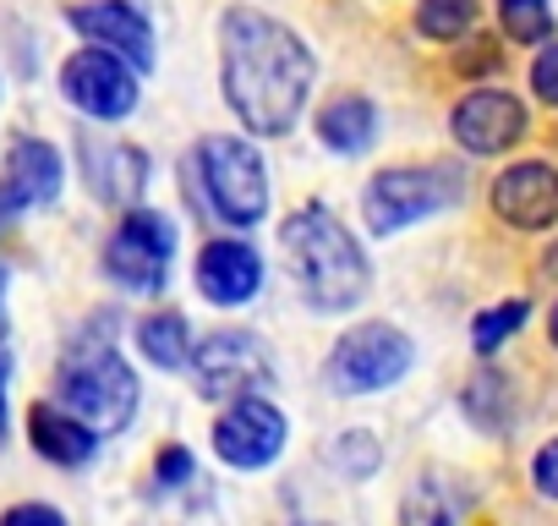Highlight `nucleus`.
I'll list each match as a JSON object with an SVG mask.
<instances>
[{
	"label": "nucleus",
	"mask_w": 558,
	"mask_h": 526,
	"mask_svg": "<svg viewBox=\"0 0 558 526\" xmlns=\"http://www.w3.org/2000/svg\"><path fill=\"white\" fill-rule=\"evenodd\" d=\"M219 83L241 127L257 138H286L313 94V50L279 17L230 7L219 23Z\"/></svg>",
	"instance_id": "1"
},
{
	"label": "nucleus",
	"mask_w": 558,
	"mask_h": 526,
	"mask_svg": "<svg viewBox=\"0 0 558 526\" xmlns=\"http://www.w3.org/2000/svg\"><path fill=\"white\" fill-rule=\"evenodd\" d=\"M291 252V270H296V286L307 291L313 313H345L367 297V258L356 247V236L324 208V203H307L286 219L279 230Z\"/></svg>",
	"instance_id": "2"
},
{
	"label": "nucleus",
	"mask_w": 558,
	"mask_h": 526,
	"mask_svg": "<svg viewBox=\"0 0 558 526\" xmlns=\"http://www.w3.org/2000/svg\"><path fill=\"white\" fill-rule=\"evenodd\" d=\"M56 395L61 406H72L83 422H94L99 433H121L137 417V373L126 368V357L110 346V330L99 340H77L61 357L56 373Z\"/></svg>",
	"instance_id": "3"
},
{
	"label": "nucleus",
	"mask_w": 558,
	"mask_h": 526,
	"mask_svg": "<svg viewBox=\"0 0 558 526\" xmlns=\"http://www.w3.org/2000/svg\"><path fill=\"white\" fill-rule=\"evenodd\" d=\"M197 181H203L208 208L235 230H246L268 214V165L246 138H203L197 143Z\"/></svg>",
	"instance_id": "4"
},
{
	"label": "nucleus",
	"mask_w": 558,
	"mask_h": 526,
	"mask_svg": "<svg viewBox=\"0 0 558 526\" xmlns=\"http://www.w3.org/2000/svg\"><path fill=\"white\" fill-rule=\"evenodd\" d=\"M411 362H416V346H411L405 330H395V324H356L335 346V357H329V384L340 395H373V390L400 384L411 373Z\"/></svg>",
	"instance_id": "5"
},
{
	"label": "nucleus",
	"mask_w": 558,
	"mask_h": 526,
	"mask_svg": "<svg viewBox=\"0 0 558 526\" xmlns=\"http://www.w3.org/2000/svg\"><path fill=\"white\" fill-rule=\"evenodd\" d=\"M170 258H175V225L154 208H126L110 247H105V275L126 291H165L170 280Z\"/></svg>",
	"instance_id": "6"
},
{
	"label": "nucleus",
	"mask_w": 558,
	"mask_h": 526,
	"mask_svg": "<svg viewBox=\"0 0 558 526\" xmlns=\"http://www.w3.org/2000/svg\"><path fill=\"white\" fill-rule=\"evenodd\" d=\"M449 203H460V176L454 170H384L362 192V214L378 236L405 230L416 219H433Z\"/></svg>",
	"instance_id": "7"
},
{
	"label": "nucleus",
	"mask_w": 558,
	"mask_h": 526,
	"mask_svg": "<svg viewBox=\"0 0 558 526\" xmlns=\"http://www.w3.org/2000/svg\"><path fill=\"white\" fill-rule=\"evenodd\" d=\"M61 94L72 110L94 116V121H126L137 110V67L121 61L105 45H88L77 56H66L61 67Z\"/></svg>",
	"instance_id": "8"
},
{
	"label": "nucleus",
	"mask_w": 558,
	"mask_h": 526,
	"mask_svg": "<svg viewBox=\"0 0 558 526\" xmlns=\"http://www.w3.org/2000/svg\"><path fill=\"white\" fill-rule=\"evenodd\" d=\"M192 379L208 401H230V395H252L268 379V346L246 330H214L197 351H192Z\"/></svg>",
	"instance_id": "9"
},
{
	"label": "nucleus",
	"mask_w": 558,
	"mask_h": 526,
	"mask_svg": "<svg viewBox=\"0 0 558 526\" xmlns=\"http://www.w3.org/2000/svg\"><path fill=\"white\" fill-rule=\"evenodd\" d=\"M449 132H454V143H460L465 154L487 159V154H509V148L531 132V116H525V105H520L514 94H504V88H476V94H465V99L454 105Z\"/></svg>",
	"instance_id": "10"
},
{
	"label": "nucleus",
	"mask_w": 558,
	"mask_h": 526,
	"mask_svg": "<svg viewBox=\"0 0 558 526\" xmlns=\"http://www.w3.org/2000/svg\"><path fill=\"white\" fill-rule=\"evenodd\" d=\"M286 439H291L286 411H279L274 401H257V395L235 401V406L214 422V450H219V461H230V466H241V471L268 466L279 450H286Z\"/></svg>",
	"instance_id": "11"
},
{
	"label": "nucleus",
	"mask_w": 558,
	"mask_h": 526,
	"mask_svg": "<svg viewBox=\"0 0 558 526\" xmlns=\"http://www.w3.org/2000/svg\"><path fill=\"white\" fill-rule=\"evenodd\" d=\"M493 214L514 230H547L558 219V170L547 159H520L493 181Z\"/></svg>",
	"instance_id": "12"
},
{
	"label": "nucleus",
	"mask_w": 558,
	"mask_h": 526,
	"mask_svg": "<svg viewBox=\"0 0 558 526\" xmlns=\"http://www.w3.org/2000/svg\"><path fill=\"white\" fill-rule=\"evenodd\" d=\"M66 23H72L88 45H105V50H116L121 61H132L137 72L154 67V28H148V17L132 7V0H83V7L66 12Z\"/></svg>",
	"instance_id": "13"
},
{
	"label": "nucleus",
	"mask_w": 558,
	"mask_h": 526,
	"mask_svg": "<svg viewBox=\"0 0 558 526\" xmlns=\"http://www.w3.org/2000/svg\"><path fill=\"white\" fill-rule=\"evenodd\" d=\"M263 286V258L246 241H208L197 252V291L219 308H241L252 302Z\"/></svg>",
	"instance_id": "14"
},
{
	"label": "nucleus",
	"mask_w": 558,
	"mask_h": 526,
	"mask_svg": "<svg viewBox=\"0 0 558 526\" xmlns=\"http://www.w3.org/2000/svg\"><path fill=\"white\" fill-rule=\"evenodd\" d=\"M77 154H83V176H88V187H94V198H99V203L132 208V203L143 198V187H148V154H143V148H132V143H94V138H83V143H77Z\"/></svg>",
	"instance_id": "15"
},
{
	"label": "nucleus",
	"mask_w": 558,
	"mask_h": 526,
	"mask_svg": "<svg viewBox=\"0 0 558 526\" xmlns=\"http://www.w3.org/2000/svg\"><path fill=\"white\" fill-rule=\"evenodd\" d=\"M28 444L50 461V466H88L99 455V428L83 422L72 406L61 401H39L28 411Z\"/></svg>",
	"instance_id": "16"
},
{
	"label": "nucleus",
	"mask_w": 558,
	"mask_h": 526,
	"mask_svg": "<svg viewBox=\"0 0 558 526\" xmlns=\"http://www.w3.org/2000/svg\"><path fill=\"white\" fill-rule=\"evenodd\" d=\"M7 181L12 192L28 203V208H45L61 198V181H66V165H61V148L45 143V138H17L7 148Z\"/></svg>",
	"instance_id": "17"
},
{
	"label": "nucleus",
	"mask_w": 558,
	"mask_h": 526,
	"mask_svg": "<svg viewBox=\"0 0 558 526\" xmlns=\"http://www.w3.org/2000/svg\"><path fill=\"white\" fill-rule=\"evenodd\" d=\"M378 127H384V116H378V105L362 99V94H340V99L318 116V138H324V148H335V154H367V148L378 143Z\"/></svg>",
	"instance_id": "18"
},
{
	"label": "nucleus",
	"mask_w": 558,
	"mask_h": 526,
	"mask_svg": "<svg viewBox=\"0 0 558 526\" xmlns=\"http://www.w3.org/2000/svg\"><path fill=\"white\" fill-rule=\"evenodd\" d=\"M137 351L154 368H192V330L181 313H148L137 324Z\"/></svg>",
	"instance_id": "19"
},
{
	"label": "nucleus",
	"mask_w": 558,
	"mask_h": 526,
	"mask_svg": "<svg viewBox=\"0 0 558 526\" xmlns=\"http://www.w3.org/2000/svg\"><path fill=\"white\" fill-rule=\"evenodd\" d=\"M514 384L504 379V373H482V379H471V390H465V406H471V417L487 428V433H504L509 428V417H514V395H509Z\"/></svg>",
	"instance_id": "20"
},
{
	"label": "nucleus",
	"mask_w": 558,
	"mask_h": 526,
	"mask_svg": "<svg viewBox=\"0 0 558 526\" xmlns=\"http://www.w3.org/2000/svg\"><path fill=\"white\" fill-rule=\"evenodd\" d=\"M471 23H476V0H422V7H416V28L427 39H438V45L465 39Z\"/></svg>",
	"instance_id": "21"
},
{
	"label": "nucleus",
	"mask_w": 558,
	"mask_h": 526,
	"mask_svg": "<svg viewBox=\"0 0 558 526\" xmlns=\"http://www.w3.org/2000/svg\"><path fill=\"white\" fill-rule=\"evenodd\" d=\"M525 319H531V302H525V297H509V302L476 313V324H471V346H476L482 357H493L514 330H525Z\"/></svg>",
	"instance_id": "22"
},
{
	"label": "nucleus",
	"mask_w": 558,
	"mask_h": 526,
	"mask_svg": "<svg viewBox=\"0 0 558 526\" xmlns=\"http://www.w3.org/2000/svg\"><path fill=\"white\" fill-rule=\"evenodd\" d=\"M504 34L514 45H547V34H553L547 0H504Z\"/></svg>",
	"instance_id": "23"
},
{
	"label": "nucleus",
	"mask_w": 558,
	"mask_h": 526,
	"mask_svg": "<svg viewBox=\"0 0 558 526\" xmlns=\"http://www.w3.org/2000/svg\"><path fill=\"white\" fill-rule=\"evenodd\" d=\"M345 444H335L329 450V461L335 466H345L351 477H367L373 471V461H378V444H373V433H340Z\"/></svg>",
	"instance_id": "24"
},
{
	"label": "nucleus",
	"mask_w": 558,
	"mask_h": 526,
	"mask_svg": "<svg viewBox=\"0 0 558 526\" xmlns=\"http://www.w3.org/2000/svg\"><path fill=\"white\" fill-rule=\"evenodd\" d=\"M531 88H536V99H542V105H553V110H558V45H547V50L531 61Z\"/></svg>",
	"instance_id": "25"
},
{
	"label": "nucleus",
	"mask_w": 558,
	"mask_h": 526,
	"mask_svg": "<svg viewBox=\"0 0 558 526\" xmlns=\"http://www.w3.org/2000/svg\"><path fill=\"white\" fill-rule=\"evenodd\" d=\"M192 450H181V444H170V450H159V482L165 488H181V482H192Z\"/></svg>",
	"instance_id": "26"
},
{
	"label": "nucleus",
	"mask_w": 558,
	"mask_h": 526,
	"mask_svg": "<svg viewBox=\"0 0 558 526\" xmlns=\"http://www.w3.org/2000/svg\"><path fill=\"white\" fill-rule=\"evenodd\" d=\"M531 482H536L547 499H558V439L536 450V461H531Z\"/></svg>",
	"instance_id": "27"
},
{
	"label": "nucleus",
	"mask_w": 558,
	"mask_h": 526,
	"mask_svg": "<svg viewBox=\"0 0 558 526\" xmlns=\"http://www.w3.org/2000/svg\"><path fill=\"white\" fill-rule=\"evenodd\" d=\"M28 521H39V526H61L66 515H61L56 504H12V510H7V526H28Z\"/></svg>",
	"instance_id": "28"
},
{
	"label": "nucleus",
	"mask_w": 558,
	"mask_h": 526,
	"mask_svg": "<svg viewBox=\"0 0 558 526\" xmlns=\"http://www.w3.org/2000/svg\"><path fill=\"white\" fill-rule=\"evenodd\" d=\"M454 67L460 72H498V50H487V39H482V50H460Z\"/></svg>",
	"instance_id": "29"
},
{
	"label": "nucleus",
	"mask_w": 558,
	"mask_h": 526,
	"mask_svg": "<svg viewBox=\"0 0 558 526\" xmlns=\"http://www.w3.org/2000/svg\"><path fill=\"white\" fill-rule=\"evenodd\" d=\"M23 208H28V203H23V198L12 192V181H7V176H0V225H12V219H17Z\"/></svg>",
	"instance_id": "30"
},
{
	"label": "nucleus",
	"mask_w": 558,
	"mask_h": 526,
	"mask_svg": "<svg viewBox=\"0 0 558 526\" xmlns=\"http://www.w3.org/2000/svg\"><path fill=\"white\" fill-rule=\"evenodd\" d=\"M547 335H553V346H558V308H553V319H547Z\"/></svg>",
	"instance_id": "31"
},
{
	"label": "nucleus",
	"mask_w": 558,
	"mask_h": 526,
	"mask_svg": "<svg viewBox=\"0 0 558 526\" xmlns=\"http://www.w3.org/2000/svg\"><path fill=\"white\" fill-rule=\"evenodd\" d=\"M7 280H12V275H7V263H0V302H7Z\"/></svg>",
	"instance_id": "32"
},
{
	"label": "nucleus",
	"mask_w": 558,
	"mask_h": 526,
	"mask_svg": "<svg viewBox=\"0 0 558 526\" xmlns=\"http://www.w3.org/2000/svg\"><path fill=\"white\" fill-rule=\"evenodd\" d=\"M547 275H558V247L547 252Z\"/></svg>",
	"instance_id": "33"
},
{
	"label": "nucleus",
	"mask_w": 558,
	"mask_h": 526,
	"mask_svg": "<svg viewBox=\"0 0 558 526\" xmlns=\"http://www.w3.org/2000/svg\"><path fill=\"white\" fill-rule=\"evenodd\" d=\"M0 351H7V313H0Z\"/></svg>",
	"instance_id": "34"
},
{
	"label": "nucleus",
	"mask_w": 558,
	"mask_h": 526,
	"mask_svg": "<svg viewBox=\"0 0 558 526\" xmlns=\"http://www.w3.org/2000/svg\"><path fill=\"white\" fill-rule=\"evenodd\" d=\"M0 439H7V417H0Z\"/></svg>",
	"instance_id": "35"
}]
</instances>
